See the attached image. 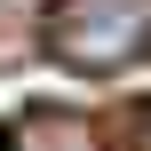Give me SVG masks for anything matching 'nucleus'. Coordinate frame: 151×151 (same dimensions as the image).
Wrapping results in <instances>:
<instances>
[{
    "label": "nucleus",
    "mask_w": 151,
    "mask_h": 151,
    "mask_svg": "<svg viewBox=\"0 0 151 151\" xmlns=\"http://www.w3.org/2000/svg\"><path fill=\"white\" fill-rule=\"evenodd\" d=\"M151 40V0H56L48 16V48L72 72H119Z\"/></svg>",
    "instance_id": "obj_1"
},
{
    "label": "nucleus",
    "mask_w": 151,
    "mask_h": 151,
    "mask_svg": "<svg viewBox=\"0 0 151 151\" xmlns=\"http://www.w3.org/2000/svg\"><path fill=\"white\" fill-rule=\"evenodd\" d=\"M8 151H96V135H88V119H72V111H32V119L8 135Z\"/></svg>",
    "instance_id": "obj_2"
},
{
    "label": "nucleus",
    "mask_w": 151,
    "mask_h": 151,
    "mask_svg": "<svg viewBox=\"0 0 151 151\" xmlns=\"http://www.w3.org/2000/svg\"><path fill=\"white\" fill-rule=\"evenodd\" d=\"M143 151H151V127H143Z\"/></svg>",
    "instance_id": "obj_3"
}]
</instances>
